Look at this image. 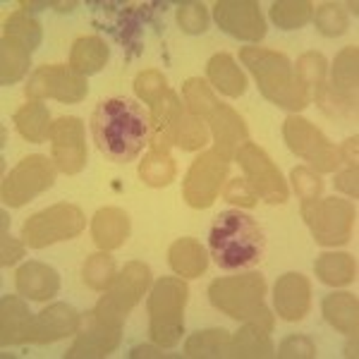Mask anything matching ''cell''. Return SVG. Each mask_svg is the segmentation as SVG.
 Here are the masks:
<instances>
[{"mask_svg": "<svg viewBox=\"0 0 359 359\" xmlns=\"http://www.w3.org/2000/svg\"><path fill=\"white\" fill-rule=\"evenodd\" d=\"M91 137L111 163L135 161L151 137V118L132 98H106L91 113Z\"/></svg>", "mask_w": 359, "mask_h": 359, "instance_id": "1", "label": "cell"}, {"mask_svg": "<svg viewBox=\"0 0 359 359\" xmlns=\"http://www.w3.org/2000/svg\"><path fill=\"white\" fill-rule=\"evenodd\" d=\"M208 247L218 269L240 273L249 271L264 259L266 235L262 225L249 213L242 211H221L208 233Z\"/></svg>", "mask_w": 359, "mask_h": 359, "instance_id": "2", "label": "cell"}, {"mask_svg": "<svg viewBox=\"0 0 359 359\" xmlns=\"http://www.w3.org/2000/svg\"><path fill=\"white\" fill-rule=\"evenodd\" d=\"M240 57L252 69L259 91L271 103L285 108V111H302V108H306L309 91L297 79V72L292 69V62L287 60V55L254 46V48H242Z\"/></svg>", "mask_w": 359, "mask_h": 359, "instance_id": "3", "label": "cell"}, {"mask_svg": "<svg viewBox=\"0 0 359 359\" xmlns=\"http://www.w3.org/2000/svg\"><path fill=\"white\" fill-rule=\"evenodd\" d=\"M266 280L259 273L218 278L208 285V299L221 314L235 321L259 323L266 331H273V314L264 304Z\"/></svg>", "mask_w": 359, "mask_h": 359, "instance_id": "4", "label": "cell"}, {"mask_svg": "<svg viewBox=\"0 0 359 359\" xmlns=\"http://www.w3.org/2000/svg\"><path fill=\"white\" fill-rule=\"evenodd\" d=\"M187 283L180 278H161L149 294V318L151 340L158 347H175L184 333L182 311L187 302Z\"/></svg>", "mask_w": 359, "mask_h": 359, "instance_id": "5", "label": "cell"}, {"mask_svg": "<svg viewBox=\"0 0 359 359\" xmlns=\"http://www.w3.org/2000/svg\"><path fill=\"white\" fill-rule=\"evenodd\" d=\"M149 285H151V269L142 262H130L123 269V273L115 276L113 285L89 314V321L123 326L125 316L135 309L142 294L149 290Z\"/></svg>", "mask_w": 359, "mask_h": 359, "instance_id": "6", "label": "cell"}, {"mask_svg": "<svg viewBox=\"0 0 359 359\" xmlns=\"http://www.w3.org/2000/svg\"><path fill=\"white\" fill-rule=\"evenodd\" d=\"M84 230V213L74 204H55L34 213L22 225V240L32 249H43L62 240H72Z\"/></svg>", "mask_w": 359, "mask_h": 359, "instance_id": "7", "label": "cell"}, {"mask_svg": "<svg viewBox=\"0 0 359 359\" xmlns=\"http://www.w3.org/2000/svg\"><path fill=\"white\" fill-rule=\"evenodd\" d=\"M302 218L318 245L335 247L350 240L357 221V208L350 201L331 196V199H318L314 204L302 206Z\"/></svg>", "mask_w": 359, "mask_h": 359, "instance_id": "8", "label": "cell"}, {"mask_svg": "<svg viewBox=\"0 0 359 359\" xmlns=\"http://www.w3.org/2000/svg\"><path fill=\"white\" fill-rule=\"evenodd\" d=\"M55 182V163L41 154L22 158L3 180V201L8 206H25L43 194Z\"/></svg>", "mask_w": 359, "mask_h": 359, "instance_id": "9", "label": "cell"}, {"mask_svg": "<svg viewBox=\"0 0 359 359\" xmlns=\"http://www.w3.org/2000/svg\"><path fill=\"white\" fill-rule=\"evenodd\" d=\"M357 82H359V50L355 46L340 50L333 60L331 79L323 94L316 98L318 106L328 115H355L357 113Z\"/></svg>", "mask_w": 359, "mask_h": 359, "instance_id": "10", "label": "cell"}, {"mask_svg": "<svg viewBox=\"0 0 359 359\" xmlns=\"http://www.w3.org/2000/svg\"><path fill=\"white\" fill-rule=\"evenodd\" d=\"M237 163L242 165L247 175V182L252 184V189L257 192V196H262L269 204H285L287 196V184L283 180V172L278 170L273 161L269 158V154L262 147L252 142H245L237 149Z\"/></svg>", "mask_w": 359, "mask_h": 359, "instance_id": "11", "label": "cell"}, {"mask_svg": "<svg viewBox=\"0 0 359 359\" xmlns=\"http://www.w3.org/2000/svg\"><path fill=\"white\" fill-rule=\"evenodd\" d=\"M283 137H285L287 147L304 161H309L318 172H333L338 168V149L316 130L309 120L299 118V115H290L283 125Z\"/></svg>", "mask_w": 359, "mask_h": 359, "instance_id": "12", "label": "cell"}, {"mask_svg": "<svg viewBox=\"0 0 359 359\" xmlns=\"http://www.w3.org/2000/svg\"><path fill=\"white\" fill-rule=\"evenodd\" d=\"M86 91V77L65 65H41L27 82L29 101L55 98L60 103H79Z\"/></svg>", "mask_w": 359, "mask_h": 359, "instance_id": "13", "label": "cell"}, {"mask_svg": "<svg viewBox=\"0 0 359 359\" xmlns=\"http://www.w3.org/2000/svg\"><path fill=\"white\" fill-rule=\"evenodd\" d=\"M225 175H228V158H223L216 149L201 154L184 177V201L192 208H208L221 192Z\"/></svg>", "mask_w": 359, "mask_h": 359, "instance_id": "14", "label": "cell"}, {"mask_svg": "<svg viewBox=\"0 0 359 359\" xmlns=\"http://www.w3.org/2000/svg\"><path fill=\"white\" fill-rule=\"evenodd\" d=\"M50 149H53V163L65 175H77L86 163V142L84 123L74 115L55 120L50 125Z\"/></svg>", "mask_w": 359, "mask_h": 359, "instance_id": "15", "label": "cell"}, {"mask_svg": "<svg viewBox=\"0 0 359 359\" xmlns=\"http://www.w3.org/2000/svg\"><path fill=\"white\" fill-rule=\"evenodd\" d=\"M218 27L242 41H262L266 36V22L254 0H218L213 5Z\"/></svg>", "mask_w": 359, "mask_h": 359, "instance_id": "16", "label": "cell"}, {"mask_svg": "<svg viewBox=\"0 0 359 359\" xmlns=\"http://www.w3.org/2000/svg\"><path fill=\"white\" fill-rule=\"evenodd\" d=\"M79 326H82V316H79L77 309H72L65 302L50 304L39 316L32 318L27 343H36V345L55 343V340H62L67 335L77 333Z\"/></svg>", "mask_w": 359, "mask_h": 359, "instance_id": "17", "label": "cell"}, {"mask_svg": "<svg viewBox=\"0 0 359 359\" xmlns=\"http://www.w3.org/2000/svg\"><path fill=\"white\" fill-rule=\"evenodd\" d=\"M276 314L285 321H302L311 309V285L302 273H285L273 287Z\"/></svg>", "mask_w": 359, "mask_h": 359, "instance_id": "18", "label": "cell"}, {"mask_svg": "<svg viewBox=\"0 0 359 359\" xmlns=\"http://www.w3.org/2000/svg\"><path fill=\"white\" fill-rule=\"evenodd\" d=\"M120 331L123 326H111V323L91 321V328L79 333L74 345L67 350V359H94V357H108L118 350L120 345Z\"/></svg>", "mask_w": 359, "mask_h": 359, "instance_id": "19", "label": "cell"}, {"mask_svg": "<svg viewBox=\"0 0 359 359\" xmlns=\"http://www.w3.org/2000/svg\"><path fill=\"white\" fill-rule=\"evenodd\" d=\"M208 123H211L213 139H216V151L223 158H233L237 154V147L247 142V125L245 120L237 115L233 108L218 103L216 111L208 115Z\"/></svg>", "mask_w": 359, "mask_h": 359, "instance_id": "20", "label": "cell"}, {"mask_svg": "<svg viewBox=\"0 0 359 359\" xmlns=\"http://www.w3.org/2000/svg\"><path fill=\"white\" fill-rule=\"evenodd\" d=\"M15 283L17 292L25 294L27 299H34V302H46L60 290V278H57L55 269L41 262H27L17 271Z\"/></svg>", "mask_w": 359, "mask_h": 359, "instance_id": "21", "label": "cell"}, {"mask_svg": "<svg viewBox=\"0 0 359 359\" xmlns=\"http://www.w3.org/2000/svg\"><path fill=\"white\" fill-rule=\"evenodd\" d=\"M91 235L98 249L108 252V249H118L125 245L130 237V216L123 208L106 206L96 211L94 221H91Z\"/></svg>", "mask_w": 359, "mask_h": 359, "instance_id": "22", "label": "cell"}, {"mask_svg": "<svg viewBox=\"0 0 359 359\" xmlns=\"http://www.w3.org/2000/svg\"><path fill=\"white\" fill-rule=\"evenodd\" d=\"M0 316H3V326H0V343L3 347L10 345H22L27 343V333L32 326V311L27 309V304L15 294H5L0 302Z\"/></svg>", "mask_w": 359, "mask_h": 359, "instance_id": "23", "label": "cell"}, {"mask_svg": "<svg viewBox=\"0 0 359 359\" xmlns=\"http://www.w3.org/2000/svg\"><path fill=\"white\" fill-rule=\"evenodd\" d=\"M323 316L326 321L331 323L335 331L340 333H357V326H359V302L355 294L350 292H333V294H326L323 297Z\"/></svg>", "mask_w": 359, "mask_h": 359, "instance_id": "24", "label": "cell"}, {"mask_svg": "<svg viewBox=\"0 0 359 359\" xmlns=\"http://www.w3.org/2000/svg\"><path fill=\"white\" fill-rule=\"evenodd\" d=\"M273 343L269 338V331L262 328L259 323H247L240 328L237 335L230 340L228 357L235 359H257V357H273Z\"/></svg>", "mask_w": 359, "mask_h": 359, "instance_id": "25", "label": "cell"}, {"mask_svg": "<svg viewBox=\"0 0 359 359\" xmlns=\"http://www.w3.org/2000/svg\"><path fill=\"white\" fill-rule=\"evenodd\" d=\"M168 262H170L172 271H175L177 276L199 278L206 271L208 257H206L204 247H201L199 242L192 240V237H182V240H177L175 245L170 247V252H168Z\"/></svg>", "mask_w": 359, "mask_h": 359, "instance_id": "26", "label": "cell"}, {"mask_svg": "<svg viewBox=\"0 0 359 359\" xmlns=\"http://www.w3.org/2000/svg\"><path fill=\"white\" fill-rule=\"evenodd\" d=\"M208 79L225 96H242L247 89V77L242 74V69L235 65V60L228 53H218L208 60L206 65Z\"/></svg>", "mask_w": 359, "mask_h": 359, "instance_id": "27", "label": "cell"}, {"mask_svg": "<svg viewBox=\"0 0 359 359\" xmlns=\"http://www.w3.org/2000/svg\"><path fill=\"white\" fill-rule=\"evenodd\" d=\"M108 62V46L98 36H82L77 39L69 53V67L79 72L82 77L86 74L101 72L103 65Z\"/></svg>", "mask_w": 359, "mask_h": 359, "instance_id": "28", "label": "cell"}, {"mask_svg": "<svg viewBox=\"0 0 359 359\" xmlns=\"http://www.w3.org/2000/svg\"><path fill=\"white\" fill-rule=\"evenodd\" d=\"M17 132L32 144H41L50 135V113L41 101H29L22 111L15 113Z\"/></svg>", "mask_w": 359, "mask_h": 359, "instance_id": "29", "label": "cell"}, {"mask_svg": "<svg viewBox=\"0 0 359 359\" xmlns=\"http://www.w3.org/2000/svg\"><path fill=\"white\" fill-rule=\"evenodd\" d=\"M230 350V333L225 328H208L189 335L184 343V355L194 359H218L228 357Z\"/></svg>", "mask_w": 359, "mask_h": 359, "instance_id": "30", "label": "cell"}, {"mask_svg": "<svg viewBox=\"0 0 359 359\" xmlns=\"http://www.w3.org/2000/svg\"><path fill=\"white\" fill-rule=\"evenodd\" d=\"M314 273L326 285H347L357 278V262L345 252L321 254L314 264Z\"/></svg>", "mask_w": 359, "mask_h": 359, "instance_id": "31", "label": "cell"}, {"mask_svg": "<svg viewBox=\"0 0 359 359\" xmlns=\"http://www.w3.org/2000/svg\"><path fill=\"white\" fill-rule=\"evenodd\" d=\"M3 39L29 50V53H34V50L39 48V43H41V25L29 13L22 10V13H15L8 17Z\"/></svg>", "mask_w": 359, "mask_h": 359, "instance_id": "32", "label": "cell"}, {"mask_svg": "<svg viewBox=\"0 0 359 359\" xmlns=\"http://www.w3.org/2000/svg\"><path fill=\"white\" fill-rule=\"evenodd\" d=\"M139 177L149 187H168L175 180V161L168 156V151L147 154L139 163Z\"/></svg>", "mask_w": 359, "mask_h": 359, "instance_id": "33", "label": "cell"}, {"mask_svg": "<svg viewBox=\"0 0 359 359\" xmlns=\"http://www.w3.org/2000/svg\"><path fill=\"white\" fill-rule=\"evenodd\" d=\"M311 17H314V5L309 0H278L271 5V20L285 32L304 27Z\"/></svg>", "mask_w": 359, "mask_h": 359, "instance_id": "34", "label": "cell"}, {"mask_svg": "<svg viewBox=\"0 0 359 359\" xmlns=\"http://www.w3.org/2000/svg\"><path fill=\"white\" fill-rule=\"evenodd\" d=\"M182 96H184V108L189 113L196 115L199 120H208V115L216 111L218 98L213 96V91L208 89V84L204 79H187L182 86Z\"/></svg>", "mask_w": 359, "mask_h": 359, "instance_id": "35", "label": "cell"}, {"mask_svg": "<svg viewBox=\"0 0 359 359\" xmlns=\"http://www.w3.org/2000/svg\"><path fill=\"white\" fill-rule=\"evenodd\" d=\"M206 142H208V132H206L204 123L184 108V113L180 115L175 130H172V144L180 149H184V151H196V149H201Z\"/></svg>", "mask_w": 359, "mask_h": 359, "instance_id": "36", "label": "cell"}, {"mask_svg": "<svg viewBox=\"0 0 359 359\" xmlns=\"http://www.w3.org/2000/svg\"><path fill=\"white\" fill-rule=\"evenodd\" d=\"M326 72H328V62L326 57L316 50L304 53L297 60V79L304 84L306 91H314V96L318 98L326 89Z\"/></svg>", "mask_w": 359, "mask_h": 359, "instance_id": "37", "label": "cell"}, {"mask_svg": "<svg viewBox=\"0 0 359 359\" xmlns=\"http://www.w3.org/2000/svg\"><path fill=\"white\" fill-rule=\"evenodd\" d=\"M82 278H84V283L91 287V290H96V292L108 290V287L113 285V280H115L113 257H108L106 252L91 254V257L84 262Z\"/></svg>", "mask_w": 359, "mask_h": 359, "instance_id": "38", "label": "cell"}, {"mask_svg": "<svg viewBox=\"0 0 359 359\" xmlns=\"http://www.w3.org/2000/svg\"><path fill=\"white\" fill-rule=\"evenodd\" d=\"M29 57H32L29 50L20 48V46H15L3 39V72H0V82L3 84L20 82V79L27 74Z\"/></svg>", "mask_w": 359, "mask_h": 359, "instance_id": "39", "label": "cell"}, {"mask_svg": "<svg viewBox=\"0 0 359 359\" xmlns=\"http://www.w3.org/2000/svg\"><path fill=\"white\" fill-rule=\"evenodd\" d=\"M290 177H292L294 194L299 196L302 206H309V204H314V201H318V196L323 192V180L318 177L314 170H309V168H304V165H297V168H292Z\"/></svg>", "mask_w": 359, "mask_h": 359, "instance_id": "40", "label": "cell"}, {"mask_svg": "<svg viewBox=\"0 0 359 359\" xmlns=\"http://www.w3.org/2000/svg\"><path fill=\"white\" fill-rule=\"evenodd\" d=\"M316 29L323 36H340L347 32V15L338 3H323L314 13Z\"/></svg>", "mask_w": 359, "mask_h": 359, "instance_id": "41", "label": "cell"}, {"mask_svg": "<svg viewBox=\"0 0 359 359\" xmlns=\"http://www.w3.org/2000/svg\"><path fill=\"white\" fill-rule=\"evenodd\" d=\"M135 91L144 103L154 106L156 101H161V98L168 94V82L163 74L156 72V69H144L135 79Z\"/></svg>", "mask_w": 359, "mask_h": 359, "instance_id": "42", "label": "cell"}, {"mask_svg": "<svg viewBox=\"0 0 359 359\" xmlns=\"http://www.w3.org/2000/svg\"><path fill=\"white\" fill-rule=\"evenodd\" d=\"M177 25L187 34H201L208 29V10L204 3H187L180 5Z\"/></svg>", "mask_w": 359, "mask_h": 359, "instance_id": "43", "label": "cell"}, {"mask_svg": "<svg viewBox=\"0 0 359 359\" xmlns=\"http://www.w3.org/2000/svg\"><path fill=\"white\" fill-rule=\"evenodd\" d=\"M223 199L230 201V204H237V206H254L257 204V192L252 189V184L247 182V180H230L228 184H225L223 189Z\"/></svg>", "mask_w": 359, "mask_h": 359, "instance_id": "44", "label": "cell"}, {"mask_svg": "<svg viewBox=\"0 0 359 359\" xmlns=\"http://www.w3.org/2000/svg\"><path fill=\"white\" fill-rule=\"evenodd\" d=\"M278 357L280 359H290V357L314 359L316 347L309 338H304V335H290V338H285L280 343V347H278Z\"/></svg>", "mask_w": 359, "mask_h": 359, "instance_id": "45", "label": "cell"}, {"mask_svg": "<svg viewBox=\"0 0 359 359\" xmlns=\"http://www.w3.org/2000/svg\"><path fill=\"white\" fill-rule=\"evenodd\" d=\"M22 257H25V247H22V242H15L13 237L8 235V230H3V259H0V264L13 266L15 262H20Z\"/></svg>", "mask_w": 359, "mask_h": 359, "instance_id": "46", "label": "cell"}, {"mask_svg": "<svg viewBox=\"0 0 359 359\" xmlns=\"http://www.w3.org/2000/svg\"><path fill=\"white\" fill-rule=\"evenodd\" d=\"M335 187H338L340 192L350 194L352 199H357V196H359V187H357V168H347V170L340 172V175L335 177Z\"/></svg>", "mask_w": 359, "mask_h": 359, "instance_id": "47", "label": "cell"}, {"mask_svg": "<svg viewBox=\"0 0 359 359\" xmlns=\"http://www.w3.org/2000/svg\"><path fill=\"white\" fill-rule=\"evenodd\" d=\"M357 142H359L357 137L345 139V144L340 147V151H338L340 163H345L347 168H357Z\"/></svg>", "mask_w": 359, "mask_h": 359, "instance_id": "48", "label": "cell"}, {"mask_svg": "<svg viewBox=\"0 0 359 359\" xmlns=\"http://www.w3.org/2000/svg\"><path fill=\"white\" fill-rule=\"evenodd\" d=\"M130 357H132V359H137V357H163V352L156 350V347L142 345V347H135V350L130 352Z\"/></svg>", "mask_w": 359, "mask_h": 359, "instance_id": "49", "label": "cell"}, {"mask_svg": "<svg viewBox=\"0 0 359 359\" xmlns=\"http://www.w3.org/2000/svg\"><path fill=\"white\" fill-rule=\"evenodd\" d=\"M55 10H60V13H69V10L77 8V3H50Z\"/></svg>", "mask_w": 359, "mask_h": 359, "instance_id": "50", "label": "cell"}]
</instances>
